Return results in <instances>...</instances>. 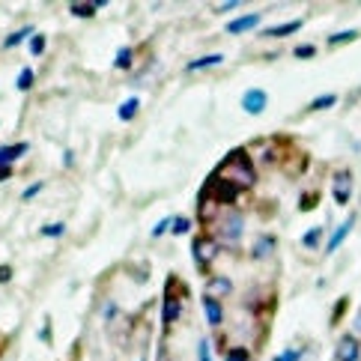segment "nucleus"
<instances>
[{
    "instance_id": "obj_1",
    "label": "nucleus",
    "mask_w": 361,
    "mask_h": 361,
    "mask_svg": "<svg viewBox=\"0 0 361 361\" xmlns=\"http://www.w3.org/2000/svg\"><path fill=\"white\" fill-rule=\"evenodd\" d=\"M212 173L227 179V183H233L239 191H251L257 185V164L251 156V147H233L215 164Z\"/></svg>"
},
{
    "instance_id": "obj_2",
    "label": "nucleus",
    "mask_w": 361,
    "mask_h": 361,
    "mask_svg": "<svg viewBox=\"0 0 361 361\" xmlns=\"http://www.w3.org/2000/svg\"><path fill=\"white\" fill-rule=\"evenodd\" d=\"M188 283L179 278L176 272H167L164 290H161V338H171L176 322L183 319L185 302H188Z\"/></svg>"
},
{
    "instance_id": "obj_3",
    "label": "nucleus",
    "mask_w": 361,
    "mask_h": 361,
    "mask_svg": "<svg viewBox=\"0 0 361 361\" xmlns=\"http://www.w3.org/2000/svg\"><path fill=\"white\" fill-rule=\"evenodd\" d=\"M209 233L218 239L221 248H239V242L245 236V209L242 206H227L218 215V221L209 227Z\"/></svg>"
},
{
    "instance_id": "obj_4",
    "label": "nucleus",
    "mask_w": 361,
    "mask_h": 361,
    "mask_svg": "<svg viewBox=\"0 0 361 361\" xmlns=\"http://www.w3.org/2000/svg\"><path fill=\"white\" fill-rule=\"evenodd\" d=\"M218 257H221V245H218V239L209 230L195 233V239H191V260H195V269H197V275H203V281L215 275Z\"/></svg>"
},
{
    "instance_id": "obj_5",
    "label": "nucleus",
    "mask_w": 361,
    "mask_h": 361,
    "mask_svg": "<svg viewBox=\"0 0 361 361\" xmlns=\"http://www.w3.org/2000/svg\"><path fill=\"white\" fill-rule=\"evenodd\" d=\"M353 191H355V176H353V167H334L331 171V197H334V203L341 206H350V200H353Z\"/></svg>"
},
{
    "instance_id": "obj_6",
    "label": "nucleus",
    "mask_w": 361,
    "mask_h": 361,
    "mask_svg": "<svg viewBox=\"0 0 361 361\" xmlns=\"http://www.w3.org/2000/svg\"><path fill=\"white\" fill-rule=\"evenodd\" d=\"M307 167H311V156L295 144L293 149H290V156L283 159V164H281V173L287 176V179H299V176H305L307 173Z\"/></svg>"
},
{
    "instance_id": "obj_7",
    "label": "nucleus",
    "mask_w": 361,
    "mask_h": 361,
    "mask_svg": "<svg viewBox=\"0 0 361 361\" xmlns=\"http://www.w3.org/2000/svg\"><path fill=\"white\" fill-rule=\"evenodd\" d=\"M331 361H361V338H355L353 331H343L334 343Z\"/></svg>"
},
{
    "instance_id": "obj_8",
    "label": "nucleus",
    "mask_w": 361,
    "mask_h": 361,
    "mask_svg": "<svg viewBox=\"0 0 361 361\" xmlns=\"http://www.w3.org/2000/svg\"><path fill=\"white\" fill-rule=\"evenodd\" d=\"M269 108V93L263 87H248L242 93V111L248 117H263V111Z\"/></svg>"
},
{
    "instance_id": "obj_9",
    "label": "nucleus",
    "mask_w": 361,
    "mask_h": 361,
    "mask_svg": "<svg viewBox=\"0 0 361 361\" xmlns=\"http://www.w3.org/2000/svg\"><path fill=\"white\" fill-rule=\"evenodd\" d=\"M355 221H358V215H355V212L346 215V218H343V224H338V227L331 230V236H329V242H326V251H322V254H334V251H341V245H343L346 239H350Z\"/></svg>"
},
{
    "instance_id": "obj_10",
    "label": "nucleus",
    "mask_w": 361,
    "mask_h": 361,
    "mask_svg": "<svg viewBox=\"0 0 361 361\" xmlns=\"http://www.w3.org/2000/svg\"><path fill=\"white\" fill-rule=\"evenodd\" d=\"M275 248H278V236L275 233H260L254 239V245H251V251H248V260H254V263H263V260H269V257L275 254Z\"/></svg>"
},
{
    "instance_id": "obj_11",
    "label": "nucleus",
    "mask_w": 361,
    "mask_h": 361,
    "mask_svg": "<svg viewBox=\"0 0 361 361\" xmlns=\"http://www.w3.org/2000/svg\"><path fill=\"white\" fill-rule=\"evenodd\" d=\"M200 307H203V317H206V322H209V329H212V331H221L224 317H227V314H224V302L212 299V295H203Z\"/></svg>"
},
{
    "instance_id": "obj_12",
    "label": "nucleus",
    "mask_w": 361,
    "mask_h": 361,
    "mask_svg": "<svg viewBox=\"0 0 361 361\" xmlns=\"http://www.w3.org/2000/svg\"><path fill=\"white\" fill-rule=\"evenodd\" d=\"M305 27V18H293V21H283V24H272V27H263L260 39H287V36H295Z\"/></svg>"
},
{
    "instance_id": "obj_13",
    "label": "nucleus",
    "mask_w": 361,
    "mask_h": 361,
    "mask_svg": "<svg viewBox=\"0 0 361 361\" xmlns=\"http://www.w3.org/2000/svg\"><path fill=\"white\" fill-rule=\"evenodd\" d=\"M203 295H212V299H227V295H233V278L230 275H221V272H215L212 278H206V290Z\"/></svg>"
},
{
    "instance_id": "obj_14",
    "label": "nucleus",
    "mask_w": 361,
    "mask_h": 361,
    "mask_svg": "<svg viewBox=\"0 0 361 361\" xmlns=\"http://www.w3.org/2000/svg\"><path fill=\"white\" fill-rule=\"evenodd\" d=\"M263 24V12H245V16L227 21V33L230 36H242V33H251Z\"/></svg>"
},
{
    "instance_id": "obj_15",
    "label": "nucleus",
    "mask_w": 361,
    "mask_h": 361,
    "mask_svg": "<svg viewBox=\"0 0 361 361\" xmlns=\"http://www.w3.org/2000/svg\"><path fill=\"white\" fill-rule=\"evenodd\" d=\"M30 152L27 140H16V144H0V167H12L18 159H24Z\"/></svg>"
},
{
    "instance_id": "obj_16",
    "label": "nucleus",
    "mask_w": 361,
    "mask_h": 361,
    "mask_svg": "<svg viewBox=\"0 0 361 361\" xmlns=\"http://www.w3.org/2000/svg\"><path fill=\"white\" fill-rule=\"evenodd\" d=\"M227 57L224 54H203V57H195V60H188L185 63V72L188 75H195V72H206V69H215V66H221Z\"/></svg>"
},
{
    "instance_id": "obj_17",
    "label": "nucleus",
    "mask_w": 361,
    "mask_h": 361,
    "mask_svg": "<svg viewBox=\"0 0 361 361\" xmlns=\"http://www.w3.org/2000/svg\"><path fill=\"white\" fill-rule=\"evenodd\" d=\"M322 242H326V227H319V224L307 227L305 233H302V239H299V245H302L305 251H319Z\"/></svg>"
},
{
    "instance_id": "obj_18",
    "label": "nucleus",
    "mask_w": 361,
    "mask_h": 361,
    "mask_svg": "<svg viewBox=\"0 0 361 361\" xmlns=\"http://www.w3.org/2000/svg\"><path fill=\"white\" fill-rule=\"evenodd\" d=\"M319 203H322V188L319 185L305 188L299 195V212H314V209H319Z\"/></svg>"
},
{
    "instance_id": "obj_19",
    "label": "nucleus",
    "mask_w": 361,
    "mask_h": 361,
    "mask_svg": "<svg viewBox=\"0 0 361 361\" xmlns=\"http://www.w3.org/2000/svg\"><path fill=\"white\" fill-rule=\"evenodd\" d=\"M361 39V30H341V33H331L329 39H326V48L329 51H338V48H343V45H353V42H358Z\"/></svg>"
},
{
    "instance_id": "obj_20",
    "label": "nucleus",
    "mask_w": 361,
    "mask_h": 361,
    "mask_svg": "<svg viewBox=\"0 0 361 361\" xmlns=\"http://www.w3.org/2000/svg\"><path fill=\"white\" fill-rule=\"evenodd\" d=\"M346 314H350V295H341V299H334V305H331L329 329H341V322H343Z\"/></svg>"
},
{
    "instance_id": "obj_21",
    "label": "nucleus",
    "mask_w": 361,
    "mask_h": 361,
    "mask_svg": "<svg viewBox=\"0 0 361 361\" xmlns=\"http://www.w3.org/2000/svg\"><path fill=\"white\" fill-rule=\"evenodd\" d=\"M105 6V0H93V4H78V0H75V4H69V12L75 18H84V21H90V18H96V12Z\"/></svg>"
},
{
    "instance_id": "obj_22",
    "label": "nucleus",
    "mask_w": 361,
    "mask_h": 361,
    "mask_svg": "<svg viewBox=\"0 0 361 361\" xmlns=\"http://www.w3.org/2000/svg\"><path fill=\"white\" fill-rule=\"evenodd\" d=\"M135 57H137V48L123 45V48L117 51V57H114V69H117V72H128V69H135Z\"/></svg>"
},
{
    "instance_id": "obj_23",
    "label": "nucleus",
    "mask_w": 361,
    "mask_h": 361,
    "mask_svg": "<svg viewBox=\"0 0 361 361\" xmlns=\"http://www.w3.org/2000/svg\"><path fill=\"white\" fill-rule=\"evenodd\" d=\"M334 105H338V93H322V96H317V99H311V102H307V108H305V114L329 111V108H334Z\"/></svg>"
},
{
    "instance_id": "obj_24",
    "label": "nucleus",
    "mask_w": 361,
    "mask_h": 361,
    "mask_svg": "<svg viewBox=\"0 0 361 361\" xmlns=\"http://www.w3.org/2000/svg\"><path fill=\"white\" fill-rule=\"evenodd\" d=\"M33 36H36V30H33L30 24H27V27H21V30H16V33H9L6 39H4V48H6V51H12V48H18L21 42L33 39Z\"/></svg>"
},
{
    "instance_id": "obj_25",
    "label": "nucleus",
    "mask_w": 361,
    "mask_h": 361,
    "mask_svg": "<svg viewBox=\"0 0 361 361\" xmlns=\"http://www.w3.org/2000/svg\"><path fill=\"white\" fill-rule=\"evenodd\" d=\"M137 111H140V99H137V96H132V99H126L123 105L117 108V117H120L123 123H132V120L137 117Z\"/></svg>"
},
{
    "instance_id": "obj_26",
    "label": "nucleus",
    "mask_w": 361,
    "mask_h": 361,
    "mask_svg": "<svg viewBox=\"0 0 361 361\" xmlns=\"http://www.w3.org/2000/svg\"><path fill=\"white\" fill-rule=\"evenodd\" d=\"M221 361H254V350H248V343H233Z\"/></svg>"
},
{
    "instance_id": "obj_27",
    "label": "nucleus",
    "mask_w": 361,
    "mask_h": 361,
    "mask_svg": "<svg viewBox=\"0 0 361 361\" xmlns=\"http://www.w3.org/2000/svg\"><path fill=\"white\" fill-rule=\"evenodd\" d=\"M191 227H195V218H191V215H173V218H171V233H173V236L191 233Z\"/></svg>"
},
{
    "instance_id": "obj_28",
    "label": "nucleus",
    "mask_w": 361,
    "mask_h": 361,
    "mask_svg": "<svg viewBox=\"0 0 361 361\" xmlns=\"http://www.w3.org/2000/svg\"><path fill=\"white\" fill-rule=\"evenodd\" d=\"M39 236L42 239H63V236H66V221H48V224H42Z\"/></svg>"
},
{
    "instance_id": "obj_29",
    "label": "nucleus",
    "mask_w": 361,
    "mask_h": 361,
    "mask_svg": "<svg viewBox=\"0 0 361 361\" xmlns=\"http://www.w3.org/2000/svg\"><path fill=\"white\" fill-rule=\"evenodd\" d=\"M33 84H36V72H33V66H24V69L18 72V78H16L18 93H30Z\"/></svg>"
},
{
    "instance_id": "obj_30",
    "label": "nucleus",
    "mask_w": 361,
    "mask_h": 361,
    "mask_svg": "<svg viewBox=\"0 0 361 361\" xmlns=\"http://www.w3.org/2000/svg\"><path fill=\"white\" fill-rule=\"evenodd\" d=\"M317 54H319V48H317L314 42H302V45L293 48V57H295V60H314Z\"/></svg>"
},
{
    "instance_id": "obj_31",
    "label": "nucleus",
    "mask_w": 361,
    "mask_h": 361,
    "mask_svg": "<svg viewBox=\"0 0 361 361\" xmlns=\"http://www.w3.org/2000/svg\"><path fill=\"white\" fill-rule=\"evenodd\" d=\"M305 353H307V346H287V350H281L272 361H302Z\"/></svg>"
},
{
    "instance_id": "obj_32",
    "label": "nucleus",
    "mask_w": 361,
    "mask_h": 361,
    "mask_svg": "<svg viewBox=\"0 0 361 361\" xmlns=\"http://www.w3.org/2000/svg\"><path fill=\"white\" fill-rule=\"evenodd\" d=\"M45 48H48V36L45 33H36L33 39H30V57H42Z\"/></svg>"
},
{
    "instance_id": "obj_33",
    "label": "nucleus",
    "mask_w": 361,
    "mask_h": 361,
    "mask_svg": "<svg viewBox=\"0 0 361 361\" xmlns=\"http://www.w3.org/2000/svg\"><path fill=\"white\" fill-rule=\"evenodd\" d=\"M42 191H45V179H36L33 185H27V188L21 191V203H30L36 195H42Z\"/></svg>"
},
{
    "instance_id": "obj_34",
    "label": "nucleus",
    "mask_w": 361,
    "mask_h": 361,
    "mask_svg": "<svg viewBox=\"0 0 361 361\" xmlns=\"http://www.w3.org/2000/svg\"><path fill=\"white\" fill-rule=\"evenodd\" d=\"M171 218H173V215H167V218H161V221H159L156 227H152V233H149V236H152V242L161 239L164 233H171Z\"/></svg>"
},
{
    "instance_id": "obj_35",
    "label": "nucleus",
    "mask_w": 361,
    "mask_h": 361,
    "mask_svg": "<svg viewBox=\"0 0 361 361\" xmlns=\"http://www.w3.org/2000/svg\"><path fill=\"white\" fill-rule=\"evenodd\" d=\"M197 361H212V350H209V341L206 338L197 341Z\"/></svg>"
},
{
    "instance_id": "obj_36",
    "label": "nucleus",
    "mask_w": 361,
    "mask_h": 361,
    "mask_svg": "<svg viewBox=\"0 0 361 361\" xmlns=\"http://www.w3.org/2000/svg\"><path fill=\"white\" fill-rule=\"evenodd\" d=\"M239 6H242L239 0H227V4H215L212 12H215V16H224V12H233V9H239Z\"/></svg>"
},
{
    "instance_id": "obj_37",
    "label": "nucleus",
    "mask_w": 361,
    "mask_h": 361,
    "mask_svg": "<svg viewBox=\"0 0 361 361\" xmlns=\"http://www.w3.org/2000/svg\"><path fill=\"white\" fill-rule=\"evenodd\" d=\"M12 278H16V269H12L9 263H0V283H9Z\"/></svg>"
},
{
    "instance_id": "obj_38",
    "label": "nucleus",
    "mask_w": 361,
    "mask_h": 361,
    "mask_svg": "<svg viewBox=\"0 0 361 361\" xmlns=\"http://www.w3.org/2000/svg\"><path fill=\"white\" fill-rule=\"evenodd\" d=\"M39 338L45 341V343H51V317L45 314V326H42V331H39Z\"/></svg>"
},
{
    "instance_id": "obj_39",
    "label": "nucleus",
    "mask_w": 361,
    "mask_h": 361,
    "mask_svg": "<svg viewBox=\"0 0 361 361\" xmlns=\"http://www.w3.org/2000/svg\"><path fill=\"white\" fill-rule=\"evenodd\" d=\"M12 176H16V167H0V183H6Z\"/></svg>"
},
{
    "instance_id": "obj_40",
    "label": "nucleus",
    "mask_w": 361,
    "mask_h": 361,
    "mask_svg": "<svg viewBox=\"0 0 361 361\" xmlns=\"http://www.w3.org/2000/svg\"><path fill=\"white\" fill-rule=\"evenodd\" d=\"M6 346H9V338L4 331H0V358H4V353H6Z\"/></svg>"
},
{
    "instance_id": "obj_41",
    "label": "nucleus",
    "mask_w": 361,
    "mask_h": 361,
    "mask_svg": "<svg viewBox=\"0 0 361 361\" xmlns=\"http://www.w3.org/2000/svg\"><path fill=\"white\" fill-rule=\"evenodd\" d=\"M72 156H75V152H72V149H66V152H63V161H66V164H72V161H75Z\"/></svg>"
},
{
    "instance_id": "obj_42",
    "label": "nucleus",
    "mask_w": 361,
    "mask_h": 361,
    "mask_svg": "<svg viewBox=\"0 0 361 361\" xmlns=\"http://www.w3.org/2000/svg\"><path fill=\"white\" fill-rule=\"evenodd\" d=\"M353 334H355V338H361V314H358V319H355V331H353Z\"/></svg>"
},
{
    "instance_id": "obj_43",
    "label": "nucleus",
    "mask_w": 361,
    "mask_h": 361,
    "mask_svg": "<svg viewBox=\"0 0 361 361\" xmlns=\"http://www.w3.org/2000/svg\"><path fill=\"white\" fill-rule=\"evenodd\" d=\"M140 361H147V358H140Z\"/></svg>"
}]
</instances>
